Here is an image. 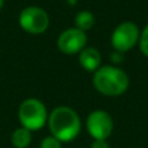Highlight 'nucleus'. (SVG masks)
<instances>
[{"label": "nucleus", "mask_w": 148, "mask_h": 148, "mask_svg": "<svg viewBox=\"0 0 148 148\" xmlns=\"http://www.w3.org/2000/svg\"><path fill=\"white\" fill-rule=\"evenodd\" d=\"M91 148H109V143L103 139H94L91 143Z\"/></svg>", "instance_id": "nucleus-13"}, {"label": "nucleus", "mask_w": 148, "mask_h": 148, "mask_svg": "<svg viewBox=\"0 0 148 148\" xmlns=\"http://www.w3.org/2000/svg\"><path fill=\"white\" fill-rule=\"evenodd\" d=\"M40 148H61V142L59 139H56L55 136L49 135L42 140Z\"/></svg>", "instance_id": "nucleus-12"}, {"label": "nucleus", "mask_w": 148, "mask_h": 148, "mask_svg": "<svg viewBox=\"0 0 148 148\" xmlns=\"http://www.w3.org/2000/svg\"><path fill=\"white\" fill-rule=\"evenodd\" d=\"M10 140L16 148H27L31 143V131L25 127H18L13 131Z\"/></svg>", "instance_id": "nucleus-10"}, {"label": "nucleus", "mask_w": 148, "mask_h": 148, "mask_svg": "<svg viewBox=\"0 0 148 148\" xmlns=\"http://www.w3.org/2000/svg\"><path fill=\"white\" fill-rule=\"evenodd\" d=\"M20 26L30 34H43L48 29L49 17L48 13L40 7H27L22 9L18 18Z\"/></svg>", "instance_id": "nucleus-5"}, {"label": "nucleus", "mask_w": 148, "mask_h": 148, "mask_svg": "<svg viewBox=\"0 0 148 148\" xmlns=\"http://www.w3.org/2000/svg\"><path fill=\"white\" fill-rule=\"evenodd\" d=\"M48 127L51 135L60 142H72L81 133V118L70 107L55 108L48 116Z\"/></svg>", "instance_id": "nucleus-1"}, {"label": "nucleus", "mask_w": 148, "mask_h": 148, "mask_svg": "<svg viewBox=\"0 0 148 148\" xmlns=\"http://www.w3.org/2000/svg\"><path fill=\"white\" fill-rule=\"evenodd\" d=\"M78 60L86 72H95L101 66V55L94 47H84L78 53Z\"/></svg>", "instance_id": "nucleus-8"}, {"label": "nucleus", "mask_w": 148, "mask_h": 148, "mask_svg": "<svg viewBox=\"0 0 148 148\" xmlns=\"http://www.w3.org/2000/svg\"><path fill=\"white\" fill-rule=\"evenodd\" d=\"M74 27L79 29L82 31H88L94 27L95 25V16L90 10H81L77 13L75 18H74Z\"/></svg>", "instance_id": "nucleus-9"}, {"label": "nucleus", "mask_w": 148, "mask_h": 148, "mask_svg": "<svg viewBox=\"0 0 148 148\" xmlns=\"http://www.w3.org/2000/svg\"><path fill=\"white\" fill-rule=\"evenodd\" d=\"M3 3H4V0H0V9H1V7H3Z\"/></svg>", "instance_id": "nucleus-16"}, {"label": "nucleus", "mask_w": 148, "mask_h": 148, "mask_svg": "<svg viewBox=\"0 0 148 148\" xmlns=\"http://www.w3.org/2000/svg\"><path fill=\"white\" fill-rule=\"evenodd\" d=\"M66 1H68V4L73 7V5H75L77 3H78V0H66Z\"/></svg>", "instance_id": "nucleus-15"}, {"label": "nucleus", "mask_w": 148, "mask_h": 148, "mask_svg": "<svg viewBox=\"0 0 148 148\" xmlns=\"http://www.w3.org/2000/svg\"><path fill=\"white\" fill-rule=\"evenodd\" d=\"M92 84L95 90L105 96H120L127 91L130 79L125 70L116 65H104L94 72Z\"/></svg>", "instance_id": "nucleus-2"}, {"label": "nucleus", "mask_w": 148, "mask_h": 148, "mask_svg": "<svg viewBox=\"0 0 148 148\" xmlns=\"http://www.w3.org/2000/svg\"><path fill=\"white\" fill-rule=\"evenodd\" d=\"M139 49L146 57H148V23L144 26L143 30H140V36H139Z\"/></svg>", "instance_id": "nucleus-11"}, {"label": "nucleus", "mask_w": 148, "mask_h": 148, "mask_svg": "<svg viewBox=\"0 0 148 148\" xmlns=\"http://www.w3.org/2000/svg\"><path fill=\"white\" fill-rule=\"evenodd\" d=\"M87 34L77 27H69L59 35L57 47L65 55H77L86 47Z\"/></svg>", "instance_id": "nucleus-7"}, {"label": "nucleus", "mask_w": 148, "mask_h": 148, "mask_svg": "<svg viewBox=\"0 0 148 148\" xmlns=\"http://www.w3.org/2000/svg\"><path fill=\"white\" fill-rule=\"evenodd\" d=\"M123 59V53H121V52H117V51H113L112 55H110V60H112L114 64H118V62H121Z\"/></svg>", "instance_id": "nucleus-14"}, {"label": "nucleus", "mask_w": 148, "mask_h": 148, "mask_svg": "<svg viewBox=\"0 0 148 148\" xmlns=\"http://www.w3.org/2000/svg\"><path fill=\"white\" fill-rule=\"evenodd\" d=\"M140 30L133 21H123L117 25L110 35V44L113 51L126 53L138 44Z\"/></svg>", "instance_id": "nucleus-4"}, {"label": "nucleus", "mask_w": 148, "mask_h": 148, "mask_svg": "<svg viewBox=\"0 0 148 148\" xmlns=\"http://www.w3.org/2000/svg\"><path fill=\"white\" fill-rule=\"evenodd\" d=\"M18 120L22 127L30 131L39 130L48 121L46 105L40 100L34 99V97L23 100L18 109Z\"/></svg>", "instance_id": "nucleus-3"}, {"label": "nucleus", "mask_w": 148, "mask_h": 148, "mask_svg": "<svg viewBox=\"0 0 148 148\" xmlns=\"http://www.w3.org/2000/svg\"><path fill=\"white\" fill-rule=\"evenodd\" d=\"M86 129L94 139L107 140L113 131V118L105 110H94L86 120Z\"/></svg>", "instance_id": "nucleus-6"}]
</instances>
